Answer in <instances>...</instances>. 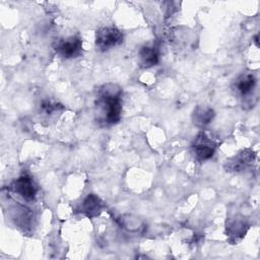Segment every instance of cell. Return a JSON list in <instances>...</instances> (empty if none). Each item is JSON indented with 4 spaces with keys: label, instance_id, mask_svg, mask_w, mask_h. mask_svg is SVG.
<instances>
[{
    "label": "cell",
    "instance_id": "cell-9",
    "mask_svg": "<svg viewBox=\"0 0 260 260\" xmlns=\"http://www.w3.org/2000/svg\"><path fill=\"white\" fill-rule=\"evenodd\" d=\"M139 63L143 68H150L158 63L159 51L155 45L141 47L138 53Z\"/></svg>",
    "mask_w": 260,
    "mask_h": 260
},
{
    "label": "cell",
    "instance_id": "cell-8",
    "mask_svg": "<svg viewBox=\"0 0 260 260\" xmlns=\"http://www.w3.org/2000/svg\"><path fill=\"white\" fill-rule=\"evenodd\" d=\"M214 116L215 112L212 108L206 105H199L192 112V121L198 128H204L212 122Z\"/></svg>",
    "mask_w": 260,
    "mask_h": 260
},
{
    "label": "cell",
    "instance_id": "cell-10",
    "mask_svg": "<svg viewBox=\"0 0 260 260\" xmlns=\"http://www.w3.org/2000/svg\"><path fill=\"white\" fill-rule=\"evenodd\" d=\"M104 207V203L95 194H88L81 204V211L88 217L98 216Z\"/></svg>",
    "mask_w": 260,
    "mask_h": 260
},
{
    "label": "cell",
    "instance_id": "cell-1",
    "mask_svg": "<svg viewBox=\"0 0 260 260\" xmlns=\"http://www.w3.org/2000/svg\"><path fill=\"white\" fill-rule=\"evenodd\" d=\"M95 109L100 124L111 126L118 123L122 115V88L115 83L102 85L98 90Z\"/></svg>",
    "mask_w": 260,
    "mask_h": 260
},
{
    "label": "cell",
    "instance_id": "cell-12",
    "mask_svg": "<svg viewBox=\"0 0 260 260\" xmlns=\"http://www.w3.org/2000/svg\"><path fill=\"white\" fill-rule=\"evenodd\" d=\"M63 107L53 101H50V100H44L41 104V111L46 114V115H53L55 114L56 112H58L59 110H62Z\"/></svg>",
    "mask_w": 260,
    "mask_h": 260
},
{
    "label": "cell",
    "instance_id": "cell-3",
    "mask_svg": "<svg viewBox=\"0 0 260 260\" xmlns=\"http://www.w3.org/2000/svg\"><path fill=\"white\" fill-rule=\"evenodd\" d=\"M216 143L201 131L194 138L192 143V150L197 160L204 161L211 158L215 152Z\"/></svg>",
    "mask_w": 260,
    "mask_h": 260
},
{
    "label": "cell",
    "instance_id": "cell-11",
    "mask_svg": "<svg viewBox=\"0 0 260 260\" xmlns=\"http://www.w3.org/2000/svg\"><path fill=\"white\" fill-rule=\"evenodd\" d=\"M248 226L246 225L244 220L241 219H234L230 220L226 225V234L231 240L237 242L238 240L242 239L247 231Z\"/></svg>",
    "mask_w": 260,
    "mask_h": 260
},
{
    "label": "cell",
    "instance_id": "cell-7",
    "mask_svg": "<svg viewBox=\"0 0 260 260\" xmlns=\"http://www.w3.org/2000/svg\"><path fill=\"white\" fill-rule=\"evenodd\" d=\"M256 78L252 73H243L235 79L233 88L237 94L242 98H246L252 94L256 86Z\"/></svg>",
    "mask_w": 260,
    "mask_h": 260
},
{
    "label": "cell",
    "instance_id": "cell-2",
    "mask_svg": "<svg viewBox=\"0 0 260 260\" xmlns=\"http://www.w3.org/2000/svg\"><path fill=\"white\" fill-rule=\"evenodd\" d=\"M123 40V32L116 26H103L95 31V48L101 52L119 46Z\"/></svg>",
    "mask_w": 260,
    "mask_h": 260
},
{
    "label": "cell",
    "instance_id": "cell-4",
    "mask_svg": "<svg viewBox=\"0 0 260 260\" xmlns=\"http://www.w3.org/2000/svg\"><path fill=\"white\" fill-rule=\"evenodd\" d=\"M55 51L65 59L78 57L82 52V40L78 36H70L56 42Z\"/></svg>",
    "mask_w": 260,
    "mask_h": 260
},
{
    "label": "cell",
    "instance_id": "cell-5",
    "mask_svg": "<svg viewBox=\"0 0 260 260\" xmlns=\"http://www.w3.org/2000/svg\"><path fill=\"white\" fill-rule=\"evenodd\" d=\"M254 160V151L251 149H244L225 160L224 170L230 173L244 172L253 165Z\"/></svg>",
    "mask_w": 260,
    "mask_h": 260
},
{
    "label": "cell",
    "instance_id": "cell-6",
    "mask_svg": "<svg viewBox=\"0 0 260 260\" xmlns=\"http://www.w3.org/2000/svg\"><path fill=\"white\" fill-rule=\"evenodd\" d=\"M11 190L27 202L34 201L38 192L34 180L28 175H21L15 179L11 184Z\"/></svg>",
    "mask_w": 260,
    "mask_h": 260
},
{
    "label": "cell",
    "instance_id": "cell-13",
    "mask_svg": "<svg viewBox=\"0 0 260 260\" xmlns=\"http://www.w3.org/2000/svg\"><path fill=\"white\" fill-rule=\"evenodd\" d=\"M255 43H256V45L258 46V35L255 36Z\"/></svg>",
    "mask_w": 260,
    "mask_h": 260
}]
</instances>
